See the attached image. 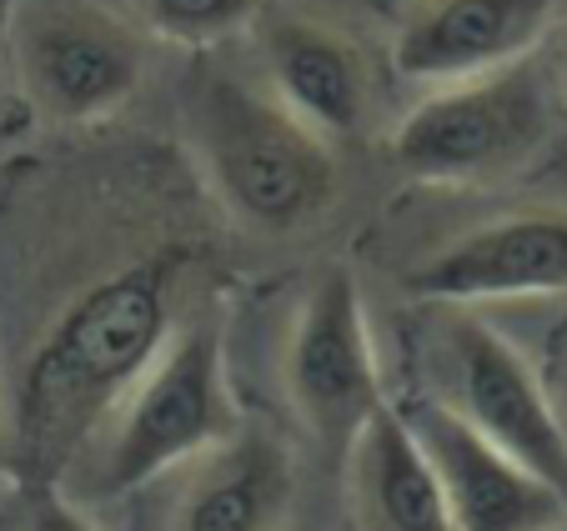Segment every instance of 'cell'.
Wrapping results in <instances>:
<instances>
[{
  "instance_id": "obj_1",
  "label": "cell",
  "mask_w": 567,
  "mask_h": 531,
  "mask_svg": "<svg viewBox=\"0 0 567 531\" xmlns=\"http://www.w3.org/2000/svg\"><path fill=\"white\" fill-rule=\"evenodd\" d=\"M216 206L161 140H101L0 176V291L16 351L0 457L21 491L61 487L216 271Z\"/></svg>"
},
{
  "instance_id": "obj_2",
  "label": "cell",
  "mask_w": 567,
  "mask_h": 531,
  "mask_svg": "<svg viewBox=\"0 0 567 531\" xmlns=\"http://www.w3.org/2000/svg\"><path fill=\"white\" fill-rule=\"evenodd\" d=\"M186 160L216 216L261 241L307 236L342 201L337 146L301 126L261 81L202 71L186 96Z\"/></svg>"
},
{
  "instance_id": "obj_3",
  "label": "cell",
  "mask_w": 567,
  "mask_h": 531,
  "mask_svg": "<svg viewBox=\"0 0 567 531\" xmlns=\"http://www.w3.org/2000/svg\"><path fill=\"white\" fill-rule=\"evenodd\" d=\"M236 426L241 412L226 376V321L216 296H206L111 406V416L71 461L61 491L71 501L126 497L166 471L192 467Z\"/></svg>"
},
{
  "instance_id": "obj_4",
  "label": "cell",
  "mask_w": 567,
  "mask_h": 531,
  "mask_svg": "<svg viewBox=\"0 0 567 531\" xmlns=\"http://www.w3.org/2000/svg\"><path fill=\"white\" fill-rule=\"evenodd\" d=\"M563 111L553 65L527 55L493 75L432 85L392 131V160L427 186H503L547 156Z\"/></svg>"
},
{
  "instance_id": "obj_5",
  "label": "cell",
  "mask_w": 567,
  "mask_h": 531,
  "mask_svg": "<svg viewBox=\"0 0 567 531\" xmlns=\"http://www.w3.org/2000/svg\"><path fill=\"white\" fill-rule=\"evenodd\" d=\"M6 71L21 101L61 131L106 126L146 85V31L116 0H16Z\"/></svg>"
},
{
  "instance_id": "obj_6",
  "label": "cell",
  "mask_w": 567,
  "mask_h": 531,
  "mask_svg": "<svg viewBox=\"0 0 567 531\" xmlns=\"http://www.w3.org/2000/svg\"><path fill=\"white\" fill-rule=\"evenodd\" d=\"M427 362L437 382L432 402L567 497V431L547 382L493 321H482L472 306H442L427 336Z\"/></svg>"
},
{
  "instance_id": "obj_7",
  "label": "cell",
  "mask_w": 567,
  "mask_h": 531,
  "mask_svg": "<svg viewBox=\"0 0 567 531\" xmlns=\"http://www.w3.org/2000/svg\"><path fill=\"white\" fill-rule=\"evenodd\" d=\"M281 382L311 447L332 467H342L357 431L386 406L372 321L352 266H327L297 301L287 351H281Z\"/></svg>"
},
{
  "instance_id": "obj_8",
  "label": "cell",
  "mask_w": 567,
  "mask_h": 531,
  "mask_svg": "<svg viewBox=\"0 0 567 531\" xmlns=\"http://www.w3.org/2000/svg\"><path fill=\"white\" fill-rule=\"evenodd\" d=\"M402 291L427 306L567 296V206L482 216L412 261Z\"/></svg>"
},
{
  "instance_id": "obj_9",
  "label": "cell",
  "mask_w": 567,
  "mask_h": 531,
  "mask_svg": "<svg viewBox=\"0 0 567 531\" xmlns=\"http://www.w3.org/2000/svg\"><path fill=\"white\" fill-rule=\"evenodd\" d=\"M402 421L437 477L452 531H553L567 521L563 491L497 451L442 402L422 396L402 412Z\"/></svg>"
},
{
  "instance_id": "obj_10",
  "label": "cell",
  "mask_w": 567,
  "mask_h": 531,
  "mask_svg": "<svg viewBox=\"0 0 567 531\" xmlns=\"http://www.w3.org/2000/svg\"><path fill=\"white\" fill-rule=\"evenodd\" d=\"M567 0H408L392 61L408 81L452 85L537 55Z\"/></svg>"
},
{
  "instance_id": "obj_11",
  "label": "cell",
  "mask_w": 567,
  "mask_h": 531,
  "mask_svg": "<svg viewBox=\"0 0 567 531\" xmlns=\"http://www.w3.org/2000/svg\"><path fill=\"white\" fill-rule=\"evenodd\" d=\"M257 61L261 85L321 140L342 146L367 131L377 106V75L347 31L297 11L261 15Z\"/></svg>"
},
{
  "instance_id": "obj_12",
  "label": "cell",
  "mask_w": 567,
  "mask_h": 531,
  "mask_svg": "<svg viewBox=\"0 0 567 531\" xmlns=\"http://www.w3.org/2000/svg\"><path fill=\"white\" fill-rule=\"evenodd\" d=\"M297 507V461L287 441L241 421L192 461L166 531H281Z\"/></svg>"
},
{
  "instance_id": "obj_13",
  "label": "cell",
  "mask_w": 567,
  "mask_h": 531,
  "mask_svg": "<svg viewBox=\"0 0 567 531\" xmlns=\"http://www.w3.org/2000/svg\"><path fill=\"white\" fill-rule=\"evenodd\" d=\"M342 471L357 531H452L437 477L392 402L357 431Z\"/></svg>"
},
{
  "instance_id": "obj_14",
  "label": "cell",
  "mask_w": 567,
  "mask_h": 531,
  "mask_svg": "<svg viewBox=\"0 0 567 531\" xmlns=\"http://www.w3.org/2000/svg\"><path fill=\"white\" fill-rule=\"evenodd\" d=\"M121 11L156 41L212 51L231 35L251 31L267 11V0H116Z\"/></svg>"
},
{
  "instance_id": "obj_15",
  "label": "cell",
  "mask_w": 567,
  "mask_h": 531,
  "mask_svg": "<svg viewBox=\"0 0 567 531\" xmlns=\"http://www.w3.org/2000/svg\"><path fill=\"white\" fill-rule=\"evenodd\" d=\"M21 531H101L96 521L81 511L61 487H35L25 491V527Z\"/></svg>"
},
{
  "instance_id": "obj_16",
  "label": "cell",
  "mask_w": 567,
  "mask_h": 531,
  "mask_svg": "<svg viewBox=\"0 0 567 531\" xmlns=\"http://www.w3.org/2000/svg\"><path fill=\"white\" fill-rule=\"evenodd\" d=\"M547 382V396H553V406H557V421H563V431H567V331L557 336V346H553V376H543Z\"/></svg>"
},
{
  "instance_id": "obj_17",
  "label": "cell",
  "mask_w": 567,
  "mask_h": 531,
  "mask_svg": "<svg viewBox=\"0 0 567 531\" xmlns=\"http://www.w3.org/2000/svg\"><path fill=\"white\" fill-rule=\"evenodd\" d=\"M553 55H547V65H553V81H557V96H563V106H567V11L557 15V25H553Z\"/></svg>"
},
{
  "instance_id": "obj_18",
  "label": "cell",
  "mask_w": 567,
  "mask_h": 531,
  "mask_svg": "<svg viewBox=\"0 0 567 531\" xmlns=\"http://www.w3.org/2000/svg\"><path fill=\"white\" fill-rule=\"evenodd\" d=\"M553 531H567V521H563V527H553Z\"/></svg>"
}]
</instances>
